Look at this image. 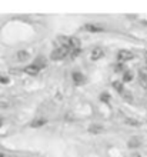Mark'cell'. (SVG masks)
<instances>
[{
    "instance_id": "obj_18",
    "label": "cell",
    "mask_w": 147,
    "mask_h": 157,
    "mask_svg": "<svg viewBox=\"0 0 147 157\" xmlns=\"http://www.w3.org/2000/svg\"><path fill=\"white\" fill-rule=\"evenodd\" d=\"M118 70L126 71V70H124V67H123V64H122V63H118V64H116V71H118Z\"/></svg>"
},
{
    "instance_id": "obj_3",
    "label": "cell",
    "mask_w": 147,
    "mask_h": 157,
    "mask_svg": "<svg viewBox=\"0 0 147 157\" xmlns=\"http://www.w3.org/2000/svg\"><path fill=\"white\" fill-rule=\"evenodd\" d=\"M134 57V54L131 53L130 50H120L117 53V60L120 63H124V62H129L131 59Z\"/></svg>"
},
{
    "instance_id": "obj_19",
    "label": "cell",
    "mask_w": 147,
    "mask_h": 157,
    "mask_svg": "<svg viewBox=\"0 0 147 157\" xmlns=\"http://www.w3.org/2000/svg\"><path fill=\"white\" fill-rule=\"evenodd\" d=\"M126 123L127 124H134V126H137V124H139L137 121H134V120H126Z\"/></svg>"
},
{
    "instance_id": "obj_14",
    "label": "cell",
    "mask_w": 147,
    "mask_h": 157,
    "mask_svg": "<svg viewBox=\"0 0 147 157\" xmlns=\"http://www.w3.org/2000/svg\"><path fill=\"white\" fill-rule=\"evenodd\" d=\"M131 78H133V73L130 70L123 71V82H130Z\"/></svg>"
},
{
    "instance_id": "obj_11",
    "label": "cell",
    "mask_w": 147,
    "mask_h": 157,
    "mask_svg": "<svg viewBox=\"0 0 147 157\" xmlns=\"http://www.w3.org/2000/svg\"><path fill=\"white\" fill-rule=\"evenodd\" d=\"M127 144H129V147H137V146H140V139L139 137H131Z\"/></svg>"
},
{
    "instance_id": "obj_1",
    "label": "cell",
    "mask_w": 147,
    "mask_h": 157,
    "mask_svg": "<svg viewBox=\"0 0 147 157\" xmlns=\"http://www.w3.org/2000/svg\"><path fill=\"white\" fill-rule=\"evenodd\" d=\"M69 54H70L69 46H59V47H56V49L52 52L50 59L54 60V62H57V60H63V59H64L66 56H69Z\"/></svg>"
},
{
    "instance_id": "obj_8",
    "label": "cell",
    "mask_w": 147,
    "mask_h": 157,
    "mask_svg": "<svg viewBox=\"0 0 147 157\" xmlns=\"http://www.w3.org/2000/svg\"><path fill=\"white\" fill-rule=\"evenodd\" d=\"M40 67L39 66H36V64H30V66H26V69H25V71L27 73V75H30V76H36V75H39L40 73Z\"/></svg>"
},
{
    "instance_id": "obj_6",
    "label": "cell",
    "mask_w": 147,
    "mask_h": 157,
    "mask_svg": "<svg viewBox=\"0 0 147 157\" xmlns=\"http://www.w3.org/2000/svg\"><path fill=\"white\" fill-rule=\"evenodd\" d=\"M103 54H104L103 49H100V47H96V49H93V50H91V53H90V60H93V62H96V60H100V59L103 57Z\"/></svg>"
},
{
    "instance_id": "obj_20",
    "label": "cell",
    "mask_w": 147,
    "mask_h": 157,
    "mask_svg": "<svg viewBox=\"0 0 147 157\" xmlns=\"http://www.w3.org/2000/svg\"><path fill=\"white\" fill-rule=\"evenodd\" d=\"M144 59H146V62H147V52H146V54H144Z\"/></svg>"
},
{
    "instance_id": "obj_10",
    "label": "cell",
    "mask_w": 147,
    "mask_h": 157,
    "mask_svg": "<svg viewBox=\"0 0 147 157\" xmlns=\"http://www.w3.org/2000/svg\"><path fill=\"white\" fill-rule=\"evenodd\" d=\"M46 123H47L46 119H34L32 123H30V126H32V127H41V126H44Z\"/></svg>"
},
{
    "instance_id": "obj_16",
    "label": "cell",
    "mask_w": 147,
    "mask_h": 157,
    "mask_svg": "<svg viewBox=\"0 0 147 157\" xmlns=\"http://www.w3.org/2000/svg\"><path fill=\"white\" fill-rule=\"evenodd\" d=\"M100 100H102V101H106V103H109V101H110V94L104 91V93H102V94H100Z\"/></svg>"
},
{
    "instance_id": "obj_22",
    "label": "cell",
    "mask_w": 147,
    "mask_h": 157,
    "mask_svg": "<svg viewBox=\"0 0 147 157\" xmlns=\"http://www.w3.org/2000/svg\"><path fill=\"white\" fill-rule=\"evenodd\" d=\"M0 157H4V154H3V153H2V151H0Z\"/></svg>"
},
{
    "instance_id": "obj_23",
    "label": "cell",
    "mask_w": 147,
    "mask_h": 157,
    "mask_svg": "<svg viewBox=\"0 0 147 157\" xmlns=\"http://www.w3.org/2000/svg\"><path fill=\"white\" fill-rule=\"evenodd\" d=\"M0 124H2V119H0Z\"/></svg>"
},
{
    "instance_id": "obj_2",
    "label": "cell",
    "mask_w": 147,
    "mask_h": 157,
    "mask_svg": "<svg viewBox=\"0 0 147 157\" xmlns=\"http://www.w3.org/2000/svg\"><path fill=\"white\" fill-rule=\"evenodd\" d=\"M69 49H70V57L74 59L80 53L82 50V46H80V40L77 37H69Z\"/></svg>"
},
{
    "instance_id": "obj_5",
    "label": "cell",
    "mask_w": 147,
    "mask_h": 157,
    "mask_svg": "<svg viewBox=\"0 0 147 157\" xmlns=\"http://www.w3.org/2000/svg\"><path fill=\"white\" fill-rule=\"evenodd\" d=\"M83 29L86 30V32H91V33H99V32H103L104 27L100 25H94V23H86V25L83 26Z\"/></svg>"
},
{
    "instance_id": "obj_13",
    "label": "cell",
    "mask_w": 147,
    "mask_h": 157,
    "mask_svg": "<svg viewBox=\"0 0 147 157\" xmlns=\"http://www.w3.org/2000/svg\"><path fill=\"white\" fill-rule=\"evenodd\" d=\"M17 59H19L20 62H25V60H27V59H29V53L21 50V52H19V53H17Z\"/></svg>"
},
{
    "instance_id": "obj_12",
    "label": "cell",
    "mask_w": 147,
    "mask_h": 157,
    "mask_svg": "<svg viewBox=\"0 0 147 157\" xmlns=\"http://www.w3.org/2000/svg\"><path fill=\"white\" fill-rule=\"evenodd\" d=\"M113 87H114V90H117V93H120V94L124 93V89H123V83L122 82H113Z\"/></svg>"
},
{
    "instance_id": "obj_7",
    "label": "cell",
    "mask_w": 147,
    "mask_h": 157,
    "mask_svg": "<svg viewBox=\"0 0 147 157\" xmlns=\"http://www.w3.org/2000/svg\"><path fill=\"white\" fill-rule=\"evenodd\" d=\"M72 78H73V82L77 84V86H80V84H83V83L86 82V77L80 73V71H73V75H72Z\"/></svg>"
},
{
    "instance_id": "obj_9",
    "label": "cell",
    "mask_w": 147,
    "mask_h": 157,
    "mask_svg": "<svg viewBox=\"0 0 147 157\" xmlns=\"http://www.w3.org/2000/svg\"><path fill=\"white\" fill-rule=\"evenodd\" d=\"M104 128H103L102 124H90L89 126V132L90 133H94V134H97V133H102Z\"/></svg>"
},
{
    "instance_id": "obj_21",
    "label": "cell",
    "mask_w": 147,
    "mask_h": 157,
    "mask_svg": "<svg viewBox=\"0 0 147 157\" xmlns=\"http://www.w3.org/2000/svg\"><path fill=\"white\" fill-rule=\"evenodd\" d=\"M133 157H141V156H140V154H134V156H133Z\"/></svg>"
},
{
    "instance_id": "obj_4",
    "label": "cell",
    "mask_w": 147,
    "mask_h": 157,
    "mask_svg": "<svg viewBox=\"0 0 147 157\" xmlns=\"http://www.w3.org/2000/svg\"><path fill=\"white\" fill-rule=\"evenodd\" d=\"M139 83L143 89H147V67H141L139 70Z\"/></svg>"
},
{
    "instance_id": "obj_15",
    "label": "cell",
    "mask_w": 147,
    "mask_h": 157,
    "mask_svg": "<svg viewBox=\"0 0 147 157\" xmlns=\"http://www.w3.org/2000/svg\"><path fill=\"white\" fill-rule=\"evenodd\" d=\"M37 62L34 63V64H36V66H39L40 67V69H43V67L46 66V59L44 57H39V59H36Z\"/></svg>"
},
{
    "instance_id": "obj_17",
    "label": "cell",
    "mask_w": 147,
    "mask_h": 157,
    "mask_svg": "<svg viewBox=\"0 0 147 157\" xmlns=\"http://www.w3.org/2000/svg\"><path fill=\"white\" fill-rule=\"evenodd\" d=\"M10 82L7 77H3V76H0V84H7V83Z\"/></svg>"
}]
</instances>
